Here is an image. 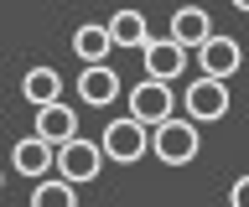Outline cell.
Returning <instances> with one entry per match:
<instances>
[{
  "label": "cell",
  "instance_id": "obj_1",
  "mask_svg": "<svg viewBox=\"0 0 249 207\" xmlns=\"http://www.w3.org/2000/svg\"><path fill=\"white\" fill-rule=\"evenodd\" d=\"M202 150V129L192 114H166L161 125H151V156L166 166H187Z\"/></svg>",
  "mask_w": 249,
  "mask_h": 207
},
{
  "label": "cell",
  "instance_id": "obj_2",
  "mask_svg": "<svg viewBox=\"0 0 249 207\" xmlns=\"http://www.w3.org/2000/svg\"><path fill=\"white\" fill-rule=\"evenodd\" d=\"M52 171L68 176L73 187H83V181H93V176L104 171V145L83 140V135H68V140L57 145V166H52Z\"/></svg>",
  "mask_w": 249,
  "mask_h": 207
},
{
  "label": "cell",
  "instance_id": "obj_3",
  "mask_svg": "<svg viewBox=\"0 0 249 207\" xmlns=\"http://www.w3.org/2000/svg\"><path fill=\"white\" fill-rule=\"evenodd\" d=\"M151 125H140L135 114H124V119H109L104 125V160H120V166H130V160H140L145 150H151V135H145Z\"/></svg>",
  "mask_w": 249,
  "mask_h": 207
},
{
  "label": "cell",
  "instance_id": "obj_4",
  "mask_svg": "<svg viewBox=\"0 0 249 207\" xmlns=\"http://www.w3.org/2000/svg\"><path fill=\"white\" fill-rule=\"evenodd\" d=\"M229 78H208V73H197V83H187V98L182 109L197 119V125H213V119H223L229 114Z\"/></svg>",
  "mask_w": 249,
  "mask_h": 207
},
{
  "label": "cell",
  "instance_id": "obj_5",
  "mask_svg": "<svg viewBox=\"0 0 249 207\" xmlns=\"http://www.w3.org/2000/svg\"><path fill=\"white\" fill-rule=\"evenodd\" d=\"M140 57H145V78H161V83H177L187 73V47L177 42V36H151L145 47H140Z\"/></svg>",
  "mask_w": 249,
  "mask_h": 207
},
{
  "label": "cell",
  "instance_id": "obj_6",
  "mask_svg": "<svg viewBox=\"0 0 249 207\" xmlns=\"http://www.w3.org/2000/svg\"><path fill=\"white\" fill-rule=\"evenodd\" d=\"M239 67H244V47H239V36L213 32V36L197 47V73H208V78H233Z\"/></svg>",
  "mask_w": 249,
  "mask_h": 207
},
{
  "label": "cell",
  "instance_id": "obj_7",
  "mask_svg": "<svg viewBox=\"0 0 249 207\" xmlns=\"http://www.w3.org/2000/svg\"><path fill=\"white\" fill-rule=\"evenodd\" d=\"M130 114H135L140 125H161L166 114H177V94H171V83L161 78H145L130 88Z\"/></svg>",
  "mask_w": 249,
  "mask_h": 207
},
{
  "label": "cell",
  "instance_id": "obj_8",
  "mask_svg": "<svg viewBox=\"0 0 249 207\" xmlns=\"http://www.w3.org/2000/svg\"><path fill=\"white\" fill-rule=\"evenodd\" d=\"M120 73L109 63H83V73H78V98L83 104H93V109H104V104H114L120 98Z\"/></svg>",
  "mask_w": 249,
  "mask_h": 207
},
{
  "label": "cell",
  "instance_id": "obj_9",
  "mask_svg": "<svg viewBox=\"0 0 249 207\" xmlns=\"http://www.w3.org/2000/svg\"><path fill=\"white\" fill-rule=\"evenodd\" d=\"M11 166H16L21 176H31V181H36V176H47L52 166H57V145L42 140V135H26V140H16Z\"/></svg>",
  "mask_w": 249,
  "mask_h": 207
},
{
  "label": "cell",
  "instance_id": "obj_10",
  "mask_svg": "<svg viewBox=\"0 0 249 207\" xmlns=\"http://www.w3.org/2000/svg\"><path fill=\"white\" fill-rule=\"evenodd\" d=\"M171 36H177V42H182L187 52H197L202 42L213 36V16H208L202 5H182V11L171 16Z\"/></svg>",
  "mask_w": 249,
  "mask_h": 207
},
{
  "label": "cell",
  "instance_id": "obj_11",
  "mask_svg": "<svg viewBox=\"0 0 249 207\" xmlns=\"http://www.w3.org/2000/svg\"><path fill=\"white\" fill-rule=\"evenodd\" d=\"M36 135L52 145H62L68 135H78V114L62 104V98H52V104H36Z\"/></svg>",
  "mask_w": 249,
  "mask_h": 207
},
{
  "label": "cell",
  "instance_id": "obj_12",
  "mask_svg": "<svg viewBox=\"0 0 249 207\" xmlns=\"http://www.w3.org/2000/svg\"><path fill=\"white\" fill-rule=\"evenodd\" d=\"M104 26H109V36H114V47H135V52H140L145 42H151V26H145L140 11H114Z\"/></svg>",
  "mask_w": 249,
  "mask_h": 207
},
{
  "label": "cell",
  "instance_id": "obj_13",
  "mask_svg": "<svg viewBox=\"0 0 249 207\" xmlns=\"http://www.w3.org/2000/svg\"><path fill=\"white\" fill-rule=\"evenodd\" d=\"M73 52L78 63H109V52H114V36H109V26H78L73 32Z\"/></svg>",
  "mask_w": 249,
  "mask_h": 207
},
{
  "label": "cell",
  "instance_id": "obj_14",
  "mask_svg": "<svg viewBox=\"0 0 249 207\" xmlns=\"http://www.w3.org/2000/svg\"><path fill=\"white\" fill-rule=\"evenodd\" d=\"M21 94H26L31 109H36V104H52V98H62V78H57V67H31L26 78H21Z\"/></svg>",
  "mask_w": 249,
  "mask_h": 207
},
{
  "label": "cell",
  "instance_id": "obj_15",
  "mask_svg": "<svg viewBox=\"0 0 249 207\" xmlns=\"http://www.w3.org/2000/svg\"><path fill=\"white\" fill-rule=\"evenodd\" d=\"M73 181L68 176H36V191H31V207H73Z\"/></svg>",
  "mask_w": 249,
  "mask_h": 207
},
{
  "label": "cell",
  "instance_id": "obj_16",
  "mask_svg": "<svg viewBox=\"0 0 249 207\" xmlns=\"http://www.w3.org/2000/svg\"><path fill=\"white\" fill-rule=\"evenodd\" d=\"M229 197H233V207H249V176H239V181H233Z\"/></svg>",
  "mask_w": 249,
  "mask_h": 207
},
{
  "label": "cell",
  "instance_id": "obj_17",
  "mask_svg": "<svg viewBox=\"0 0 249 207\" xmlns=\"http://www.w3.org/2000/svg\"><path fill=\"white\" fill-rule=\"evenodd\" d=\"M233 11H249V0H233Z\"/></svg>",
  "mask_w": 249,
  "mask_h": 207
},
{
  "label": "cell",
  "instance_id": "obj_18",
  "mask_svg": "<svg viewBox=\"0 0 249 207\" xmlns=\"http://www.w3.org/2000/svg\"><path fill=\"white\" fill-rule=\"evenodd\" d=\"M0 187H5V176H0Z\"/></svg>",
  "mask_w": 249,
  "mask_h": 207
}]
</instances>
